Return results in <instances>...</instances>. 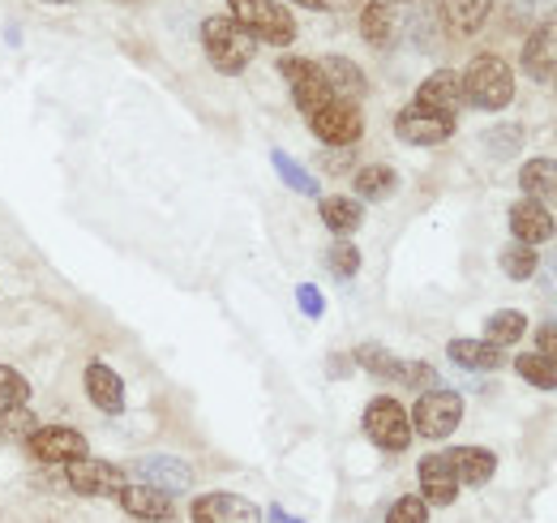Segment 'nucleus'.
Masks as SVG:
<instances>
[{
  "label": "nucleus",
  "mask_w": 557,
  "mask_h": 523,
  "mask_svg": "<svg viewBox=\"0 0 557 523\" xmlns=\"http://www.w3.org/2000/svg\"><path fill=\"white\" fill-rule=\"evenodd\" d=\"M35 429H39V421H35V412H30L26 403H17V408H0V442H4V447L26 442Z\"/></svg>",
  "instance_id": "nucleus-35"
},
{
  "label": "nucleus",
  "mask_w": 557,
  "mask_h": 523,
  "mask_svg": "<svg viewBox=\"0 0 557 523\" xmlns=\"http://www.w3.org/2000/svg\"><path fill=\"white\" fill-rule=\"evenodd\" d=\"M351 361H356V369H364V374H373L377 382H391L395 378V365H399V356L386 348V343H360L356 352H351Z\"/></svg>",
  "instance_id": "nucleus-31"
},
{
  "label": "nucleus",
  "mask_w": 557,
  "mask_h": 523,
  "mask_svg": "<svg viewBox=\"0 0 557 523\" xmlns=\"http://www.w3.org/2000/svg\"><path fill=\"white\" fill-rule=\"evenodd\" d=\"M227 17L253 44H271V48H292L296 44V17L278 0H227Z\"/></svg>",
  "instance_id": "nucleus-3"
},
{
  "label": "nucleus",
  "mask_w": 557,
  "mask_h": 523,
  "mask_svg": "<svg viewBox=\"0 0 557 523\" xmlns=\"http://www.w3.org/2000/svg\"><path fill=\"white\" fill-rule=\"evenodd\" d=\"M326 270H331L335 279H356V275H360V250H356L351 241H335V245L326 250Z\"/></svg>",
  "instance_id": "nucleus-36"
},
{
  "label": "nucleus",
  "mask_w": 557,
  "mask_h": 523,
  "mask_svg": "<svg viewBox=\"0 0 557 523\" xmlns=\"http://www.w3.org/2000/svg\"><path fill=\"white\" fill-rule=\"evenodd\" d=\"M360 425H364V438L386 455H404L412 447V438H417L412 434V416L395 394H373L364 403V421Z\"/></svg>",
  "instance_id": "nucleus-5"
},
{
  "label": "nucleus",
  "mask_w": 557,
  "mask_h": 523,
  "mask_svg": "<svg viewBox=\"0 0 557 523\" xmlns=\"http://www.w3.org/2000/svg\"><path fill=\"white\" fill-rule=\"evenodd\" d=\"M497 266L515 279V283H528V279H536V266H541V254L532 250V245H523V241H510L502 254H497Z\"/></svg>",
  "instance_id": "nucleus-32"
},
{
  "label": "nucleus",
  "mask_w": 557,
  "mask_h": 523,
  "mask_svg": "<svg viewBox=\"0 0 557 523\" xmlns=\"http://www.w3.org/2000/svg\"><path fill=\"white\" fill-rule=\"evenodd\" d=\"M134 476H138L141 485L163 489L168 498H176V494H189V489H194V467L176 455H141L138 463H134Z\"/></svg>",
  "instance_id": "nucleus-15"
},
{
  "label": "nucleus",
  "mask_w": 557,
  "mask_h": 523,
  "mask_svg": "<svg viewBox=\"0 0 557 523\" xmlns=\"http://www.w3.org/2000/svg\"><path fill=\"white\" fill-rule=\"evenodd\" d=\"M318 215H322L326 232H335V241H348L351 232H360V223H364V202H356L348 194H326L318 197Z\"/></svg>",
  "instance_id": "nucleus-22"
},
{
  "label": "nucleus",
  "mask_w": 557,
  "mask_h": 523,
  "mask_svg": "<svg viewBox=\"0 0 557 523\" xmlns=\"http://www.w3.org/2000/svg\"><path fill=\"white\" fill-rule=\"evenodd\" d=\"M420 0H364L360 9V39L377 52H391L408 39Z\"/></svg>",
  "instance_id": "nucleus-4"
},
{
  "label": "nucleus",
  "mask_w": 557,
  "mask_h": 523,
  "mask_svg": "<svg viewBox=\"0 0 557 523\" xmlns=\"http://www.w3.org/2000/svg\"><path fill=\"white\" fill-rule=\"evenodd\" d=\"M39 4H77V0H39Z\"/></svg>",
  "instance_id": "nucleus-47"
},
{
  "label": "nucleus",
  "mask_w": 557,
  "mask_h": 523,
  "mask_svg": "<svg viewBox=\"0 0 557 523\" xmlns=\"http://www.w3.org/2000/svg\"><path fill=\"white\" fill-rule=\"evenodd\" d=\"M391 387H404V391L424 394V391H437V387H442V378H437V369H433L429 361H404V356H399Z\"/></svg>",
  "instance_id": "nucleus-33"
},
{
  "label": "nucleus",
  "mask_w": 557,
  "mask_h": 523,
  "mask_svg": "<svg viewBox=\"0 0 557 523\" xmlns=\"http://www.w3.org/2000/svg\"><path fill=\"white\" fill-rule=\"evenodd\" d=\"M271 168L278 172V181L292 190V194L300 197H322V185H318V177L305 168V163H296L287 150H271Z\"/></svg>",
  "instance_id": "nucleus-28"
},
{
  "label": "nucleus",
  "mask_w": 557,
  "mask_h": 523,
  "mask_svg": "<svg viewBox=\"0 0 557 523\" xmlns=\"http://www.w3.org/2000/svg\"><path fill=\"white\" fill-rule=\"evenodd\" d=\"M267 520H271V523H305V520H300V515H287V511H283L278 502H275V507H271V511H267Z\"/></svg>",
  "instance_id": "nucleus-44"
},
{
  "label": "nucleus",
  "mask_w": 557,
  "mask_h": 523,
  "mask_svg": "<svg viewBox=\"0 0 557 523\" xmlns=\"http://www.w3.org/2000/svg\"><path fill=\"white\" fill-rule=\"evenodd\" d=\"M519 69L532 77V82H554L557 77V17L541 22L536 31H528L523 48H519Z\"/></svg>",
  "instance_id": "nucleus-13"
},
{
  "label": "nucleus",
  "mask_w": 557,
  "mask_h": 523,
  "mask_svg": "<svg viewBox=\"0 0 557 523\" xmlns=\"http://www.w3.org/2000/svg\"><path fill=\"white\" fill-rule=\"evenodd\" d=\"M278 77L287 82L292 104L305 112V121H309L313 112H322V108L335 99L326 73H322V65H318L313 57H278Z\"/></svg>",
  "instance_id": "nucleus-6"
},
{
  "label": "nucleus",
  "mask_w": 557,
  "mask_h": 523,
  "mask_svg": "<svg viewBox=\"0 0 557 523\" xmlns=\"http://www.w3.org/2000/svg\"><path fill=\"white\" fill-rule=\"evenodd\" d=\"M4 39L17 48V44H22V31H17V26H4Z\"/></svg>",
  "instance_id": "nucleus-46"
},
{
  "label": "nucleus",
  "mask_w": 557,
  "mask_h": 523,
  "mask_svg": "<svg viewBox=\"0 0 557 523\" xmlns=\"http://www.w3.org/2000/svg\"><path fill=\"white\" fill-rule=\"evenodd\" d=\"M528 335V314L523 309H493L485 318V343L493 348H510Z\"/></svg>",
  "instance_id": "nucleus-29"
},
{
  "label": "nucleus",
  "mask_w": 557,
  "mask_h": 523,
  "mask_svg": "<svg viewBox=\"0 0 557 523\" xmlns=\"http://www.w3.org/2000/svg\"><path fill=\"white\" fill-rule=\"evenodd\" d=\"M450 463H455V476H459V485H488L493 481V472H497V455L488 451V447H455V451H446Z\"/></svg>",
  "instance_id": "nucleus-25"
},
{
  "label": "nucleus",
  "mask_w": 557,
  "mask_h": 523,
  "mask_svg": "<svg viewBox=\"0 0 557 523\" xmlns=\"http://www.w3.org/2000/svg\"><path fill=\"white\" fill-rule=\"evenodd\" d=\"M121 4H138V0H121Z\"/></svg>",
  "instance_id": "nucleus-48"
},
{
  "label": "nucleus",
  "mask_w": 557,
  "mask_h": 523,
  "mask_svg": "<svg viewBox=\"0 0 557 523\" xmlns=\"http://www.w3.org/2000/svg\"><path fill=\"white\" fill-rule=\"evenodd\" d=\"M506 223H510V241H523V245H545L549 236H554V210H549V202H541V197H519V202H510V210H506Z\"/></svg>",
  "instance_id": "nucleus-12"
},
{
  "label": "nucleus",
  "mask_w": 557,
  "mask_h": 523,
  "mask_svg": "<svg viewBox=\"0 0 557 523\" xmlns=\"http://www.w3.org/2000/svg\"><path fill=\"white\" fill-rule=\"evenodd\" d=\"M292 4H305V9H331L335 0H292Z\"/></svg>",
  "instance_id": "nucleus-45"
},
{
  "label": "nucleus",
  "mask_w": 557,
  "mask_h": 523,
  "mask_svg": "<svg viewBox=\"0 0 557 523\" xmlns=\"http://www.w3.org/2000/svg\"><path fill=\"white\" fill-rule=\"evenodd\" d=\"M420 476V498L429 502V507H450L455 498H459V476H455V463L446 451H437V455H424L417 467Z\"/></svg>",
  "instance_id": "nucleus-16"
},
{
  "label": "nucleus",
  "mask_w": 557,
  "mask_h": 523,
  "mask_svg": "<svg viewBox=\"0 0 557 523\" xmlns=\"http://www.w3.org/2000/svg\"><path fill=\"white\" fill-rule=\"evenodd\" d=\"M446 356L463 369V374H497L506 369V348H493L485 339H450L446 343Z\"/></svg>",
  "instance_id": "nucleus-21"
},
{
  "label": "nucleus",
  "mask_w": 557,
  "mask_h": 523,
  "mask_svg": "<svg viewBox=\"0 0 557 523\" xmlns=\"http://www.w3.org/2000/svg\"><path fill=\"white\" fill-rule=\"evenodd\" d=\"M554 90H557V77H554Z\"/></svg>",
  "instance_id": "nucleus-51"
},
{
  "label": "nucleus",
  "mask_w": 557,
  "mask_h": 523,
  "mask_svg": "<svg viewBox=\"0 0 557 523\" xmlns=\"http://www.w3.org/2000/svg\"><path fill=\"white\" fill-rule=\"evenodd\" d=\"M554 236H557V223H554Z\"/></svg>",
  "instance_id": "nucleus-50"
},
{
  "label": "nucleus",
  "mask_w": 557,
  "mask_h": 523,
  "mask_svg": "<svg viewBox=\"0 0 557 523\" xmlns=\"http://www.w3.org/2000/svg\"><path fill=\"white\" fill-rule=\"evenodd\" d=\"M309 130L322 146H356L364 137V112H360V104L331 99L322 112L309 117Z\"/></svg>",
  "instance_id": "nucleus-10"
},
{
  "label": "nucleus",
  "mask_w": 557,
  "mask_h": 523,
  "mask_svg": "<svg viewBox=\"0 0 557 523\" xmlns=\"http://www.w3.org/2000/svg\"><path fill=\"white\" fill-rule=\"evenodd\" d=\"M351 369H356L351 352H335V356H331V378H344V374H351Z\"/></svg>",
  "instance_id": "nucleus-43"
},
{
  "label": "nucleus",
  "mask_w": 557,
  "mask_h": 523,
  "mask_svg": "<svg viewBox=\"0 0 557 523\" xmlns=\"http://www.w3.org/2000/svg\"><path fill=\"white\" fill-rule=\"evenodd\" d=\"M116 502H121V511L125 515H134L141 523H172L176 515V502L163 494V489H154V485H125L121 494H116Z\"/></svg>",
  "instance_id": "nucleus-20"
},
{
  "label": "nucleus",
  "mask_w": 557,
  "mask_h": 523,
  "mask_svg": "<svg viewBox=\"0 0 557 523\" xmlns=\"http://www.w3.org/2000/svg\"><path fill=\"white\" fill-rule=\"evenodd\" d=\"M463 77V104L481 108V112H502L515 104V69L506 65L497 52H481L472 57Z\"/></svg>",
  "instance_id": "nucleus-1"
},
{
  "label": "nucleus",
  "mask_w": 557,
  "mask_h": 523,
  "mask_svg": "<svg viewBox=\"0 0 557 523\" xmlns=\"http://www.w3.org/2000/svg\"><path fill=\"white\" fill-rule=\"evenodd\" d=\"M515 374L536 391H557V361L541 356V352H519L515 356Z\"/></svg>",
  "instance_id": "nucleus-30"
},
{
  "label": "nucleus",
  "mask_w": 557,
  "mask_h": 523,
  "mask_svg": "<svg viewBox=\"0 0 557 523\" xmlns=\"http://www.w3.org/2000/svg\"><path fill=\"white\" fill-rule=\"evenodd\" d=\"M22 447H26V455L35 459V463H44V467H65L73 459L90 455L86 434H77L70 425H39Z\"/></svg>",
  "instance_id": "nucleus-9"
},
{
  "label": "nucleus",
  "mask_w": 557,
  "mask_h": 523,
  "mask_svg": "<svg viewBox=\"0 0 557 523\" xmlns=\"http://www.w3.org/2000/svg\"><path fill=\"white\" fill-rule=\"evenodd\" d=\"M408 416H412V434L429 438V442H442V438H450V434L459 429V421H463V394L450 391V387L424 391Z\"/></svg>",
  "instance_id": "nucleus-7"
},
{
  "label": "nucleus",
  "mask_w": 557,
  "mask_h": 523,
  "mask_svg": "<svg viewBox=\"0 0 557 523\" xmlns=\"http://www.w3.org/2000/svg\"><path fill=\"white\" fill-rule=\"evenodd\" d=\"M391 130H395L399 142L429 150V146H442V142H450V137H455V117H442V112H429V108L408 104V108H399V112H395Z\"/></svg>",
  "instance_id": "nucleus-11"
},
{
  "label": "nucleus",
  "mask_w": 557,
  "mask_h": 523,
  "mask_svg": "<svg viewBox=\"0 0 557 523\" xmlns=\"http://www.w3.org/2000/svg\"><path fill=\"white\" fill-rule=\"evenodd\" d=\"M351 185H356V202H386L399 194V172L391 163H364L351 172Z\"/></svg>",
  "instance_id": "nucleus-24"
},
{
  "label": "nucleus",
  "mask_w": 557,
  "mask_h": 523,
  "mask_svg": "<svg viewBox=\"0 0 557 523\" xmlns=\"http://www.w3.org/2000/svg\"><path fill=\"white\" fill-rule=\"evenodd\" d=\"M386 523H429V502L420 494H408L386 511Z\"/></svg>",
  "instance_id": "nucleus-38"
},
{
  "label": "nucleus",
  "mask_w": 557,
  "mask_h": 523,
  "mask_svg": "<svg viewBox=\"0 0 557 523\" xmlns=\"http://www.w3.org/2000/svg\"><path fill=\"white\" fill-rule=\"evenodd\" d=\"M189 520H194V523H267V515H262V511H258L249 498L227 494V489H214V494L194 498Z\"/></svg>",
  "instance_id": "nucleus-14"
},
{
  "label": "nucleus",
  "mask_w": 557,
  "mask_h": 523,
  "mask_svg": "<svg viewBox=\"0 0 557 523\" xmlns=\"http://www.w3.org/2000/svg\"><path fill=\"white\" fill-rule=\"evenodd\" d=\"M497 0H437V26L450 39H472L481 35Z\"/></svg>",
  "instance_id": "nucleus-18"
},
{
  "label": "nucleus",
  "mask_w": 557,
  "mask_h": 523,
  "mask_svg": "<svg viewBox=\"0 0 557 523\" xmlns=\"http://www.w3.org/2000/svg\"><path fill=\"white\" fill-rule=\"evenodd\" d=\"M296 305H300L305 318H322L326 314V296L313 283H296Z\"/></svg>",
  "instance_id": "nucleus-40"
},
{
  "label": "nucleus",
  "mask_w": 557,
  "mask_h": 523,
  "mask_svg": "<svg viewBox=\"0 0 557 523\" xmlns=\"http://www.w3.org/2000/svg\"><path fill=\"white\" fill-rule=\"evenodd\" d=\"M202 52H207V61L214 73H223V77H236V73H245L249 61L258 57V44L227 17V13H214L202 22Z\"/></svg>",
  "instance_id": "nucleus-2"
},
{
  "label": "nucleus",
  "mask_w": 557,
  "mask_h": 523,
  "mask_svg": "<svg viewBox=\"0 0 557 523\" xmlns=\"http://www.w3.org/2000/svg\"><path fill=\"white\" fill-rule=\"evenodd\" d=\"M549 17H557V0H506V31L528 35Z\"/></svg>",
  "instance_id": "nucleus-27"
},
{
  "label": "nucleus",
  "mask_w": 557,
  "mask_h": 523,
  "mask_svg": "<svg viewBox=\"0 0 557 523\" xmlns=\"http://www.w3.org/2000/svg\"><path fill=\"white\" fill-rule=\"evenodd\" d=\"M536 279L545 292H557V254H545V262L536 266Z\"/></svg>",
  "instance_id": "nucleus-42"
},
{
  "label": "nucleus",
  "mask_w": 557,
  "mask_h": 523,
  "mask_svg": "<svg viewBox=\"0 0 557 523\" xmlns=\"http://www.w3.org/2000/svg\"><path fill=\"white\" fill-rule=\"evenodd\" d=\"M412 104L429 108V112H442V117H455L463 108V77L455 69H433L417 86V99Z\"/></svg>",
  "instance_id": "nucleus-19"
},
{
  "label": "nucleus",
  "mask_w": 557,
  "mask_h": 523,
  "mask_svg": "<svg viewBox=\"0 0 557 523\" xmlns=\"http://www.w3.org/2000/svg\"><path fill=\"white\" fill-rule=\"evenodd\" d=\"M318 65H322V73H326V82H331L335 99L360 104V99L369 95V77H364V69L356 65L351 57H322Z\"/></svg>",
  "instance_id": "nucleus-23"
},
{
  "label": "nucleus",
  "mask_w": 557,
  "mask_h": 523,
  "mask_svg": "<svg viewBox=\"0 0 557 523\" xmlns=\"http://www.w3.org/2000/svg\"><path fill=\"white\" fill-rule=\"evenodd\" d=\"M481 146H485L493 159H515V155L523 150V125H515V121L488 125V130L481 133Z\"/></svg>",
  "instance_id": "nucleus-34"
},
{
  "label": "nucleus",
  "mask_w": 557,
  "mask_h": 523,
  "mask_svg": "<svg viewBox=\"0 0 557 523\" xmlns=\"http://www.w3.org/2000/svg\"><path fill=\"white\" fill-rule=\"evenodd\" d=\"M519 190H523V197H541V202L557 197V159H545V155L528 159L519 168Z\"/></svg>",
  "instance_id": "nucleus-26"
},
{
  "label": "nucleus",
  "mask_w": 557,
  "mask_h": 523,
  "mask_svg": "<svg viewBox=\"0 0 557 523\" xmlns=\"http://www.w3.org/2000/svg\"><path fill=\"white\" fill-rule=\"evenodd\" d=\"M26 399H30V382L13 365H0V408H17Z\"/></svg>",
  "instance_id": "nucleus-37"
},
{
  "label": "nucleus",
  "mask_w": 557,
  "mask_h": 523,
  "mask_svg": "<svg viewBox=\"0 0 557 523\" xmlns=\"http://www.w3.org/2000/svg\"><path fill=\"white\" fill-rule=\"evenodd\" d=\"M318 163H322L326 177H344V172L356 168V150H351V146H331V150H322Z\"/></svg>",
  "instance_id": "nucleus-39"
},
{
  "label": "nucleus",
  "mask_w": 557,
  "mask_h": 523,
  "mask_svg": "<svg viewBox=\"0 0 557 523\" xmlns=\"http://www.w3.org/2000/svg\"><path fill=\"white\" fill-rule=\"evenodd\" d=\"M82 391H86V399H90L103 416H121V412H125V378H121L112 365H103V361H90V365L82 369Z\"/></svg>",
  "instance_id": "nucleus-17"
},
{
  "label": "nucleus",
  "mask_w": 557,
  "mask_h": 523,
  "mask_svg": "<svg viewBox=\"0 0 557 523\" xmlns=\"http://www.w3.org/2000/svg\"><path fill=\"white\" fill-rule=\"evenodd\" d=\"M554 314H557V305H554ZM554 323H557V318H554Z\"/></svg>",
  "instance_id": "nucleus-49"
},
{
  "label": "nucleus",
  "mask_w": 557,
  "mask_h": 523,
  "mask_svg": "<svg viewBox=\"0 0 557 523\" xmlns=\"http://www.w3.org/2000/svg\"><path fill=\"white\" fill-rule=\"evenodd\" d=\"M65 485L82 498H116L129 485V472L121 463H112V459L86 455L65 463Z\"/></svg>",
  "instance_id": "nucleus-8"
},
{
  "label": "nucleus",
  "mask_w": 557,
  "mask_h": 523,
  "mask_svg": "<svg viewBox=\"0 0 557 523\" xmlns=\"http://www.w3.org/2000/svg\"><path fill=\"white\" fill-rule=\"evenodd\" d=\"M536 352L557 361V323H541V327H536Z\"/></svg>",
  "instance_id": "nucleus-41"
}]
</instances>
